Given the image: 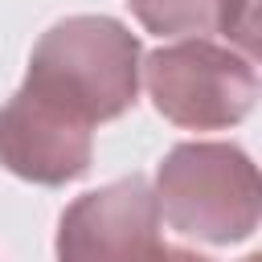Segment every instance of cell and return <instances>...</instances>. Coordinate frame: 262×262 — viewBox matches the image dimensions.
<instances>
[{"instance_id": "obj_3", "label": "cell", "mask_w": 262, "mask_h": 262, "mask_svg": "<svg viewBox=\"0 0 262 262\" xmlns=\"http://www.w3.org/2000/svg\"><path fill=\"white\" fill-rule=\"evenodd\" d=\"M143 82L156 111L188 131L233 127L254 111L258 98V74L250 53L242 57L233 49L209 45L205 37L156 49L143 61Z\"/></svg>"}, {"instance_id": "obj_4", "label": "cell", "mask_w": 262, "mask_h": 262, "mask_svg": "<svg viewBox=\"0 0 262 262\" xmlns=\"http://www.w3.org/2000/svg\"><path fill=\"white\" fill-rule=\"evenodd\" d=\"M61 258H176L160 237V201L143 176L115 180L78 196L61 213Z\"/></svg>"}, {"instance_id": "obj_1", "label": "cell", "mask_w": 262, "mask_h": 262, "mask_svg": "<svg viewBox=\"0 0 262 262\" xmlns=\"http://www.w3.org/2000/svg\"><path fill=\"white\" fill-rule=\"evenodd\" d=\"M25 90L90 127L119 119L139 90V41L111 16H66L37 41Z\"/></svg>"}, {"instance_id": "obj_5", "label": "cell", "mask_w": 262, "mask_h": 262, "mask_svg": "<svg viewBox=\"0 0 262 262\" xmlns=\"http://www.w3.org/2000/svg\"><path fill=\"white\" fill-rule=\"evenodd\" d=\"M90 123L29 94L25 86L0 111V164L33 184H66L90 168Z\"/></svg>"}, {"instance_id": "obj_6", "label": "cell", "mask_w": 262, "mask_h": 262, "mask_svg": "<svg viewBox=\"0 0 262 262\" xmlns=\"http://www.w3.org/2000/svg\"><path fill=\"white\" fill-rule=\"evenodd\" d=\"M147 33L160 37H233L254 53V0H127Z\"/></svg>"}, {"instance_id": "obj_2", "label": "cell", "mask_w": 262, "mask_h": 262, "mask_svg": "<svg viewBox=\"0 0 262 262\" xmlns=\"http://www.w3.org/2000/svg\"><path fill=\"white\" fill-rule=\"evenodd\" d=\"M156 201L180 237L229 246L258 229V168L233 143H180L160 164Z\"/></svg>"}]
</instances>
